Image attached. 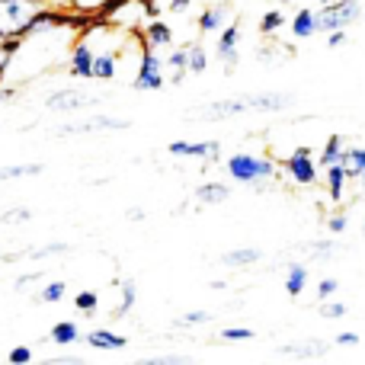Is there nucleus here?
<instances>
[{
    "mask_svg": "<svg viewBox=\"0 0 365 365\" xmlns=\"http://www.w3.org/2000/svg\"><path fill=\"white\" fill-rule=\"evenodd\" d=\"M292 103H295L292 93H244L231 96V100L208 103L199 113L208 119H231L237 113H285V109H292Z\"/></svg>",
    "mask_w": 365,
    "mask_h": 365,
    "instance_id": "f257e3e1",
    "label": "nucleus"
},
{
    "mask_svg": "<svg viewBox=\"0 0 365 365\" xmlns=\"http://www.w3.org/2000/svg\"><path fill=\"white\" fill-rule=\"evenodd\" d=\"M225 170L234 182H244V186L257 189H269V180H276V164L266 154H253V151H237L225 160Z\"/></svg>",
    "mask_w": 365,
    "mask_h": 365,
    "instance_id": "f03ea898",
    "label": "nucleus"
},
{
    "mask_svg": "<svg viewBox=\"0 0 365 365\" xmlns=\"http://www.w3.org/2000/svg\"><path fill=\"white\" fill-rule=\"evenodd\" d=\"M45 10H51L48 0H0V42L23 38L29 23Z\"/></svg>",
    "mask_w": 365,
    "mask_h": 365,
    "instance_id": "7ed1b4c3",
    "label": "nucleus"
},
{
    "mask_svg": "<svg viewBox=\"0 0 365 365\" xmlns=\"http://www.w3.org/2000/svg\"><path fill=\"white\" fill-rule=\"evenodd\" d=\"M359 16H362L359 0H334V4L321 6V10L314 13V23H317V32H334V29L353 26Z\"/></svg>",
    "mask_w": 365,
    "mask_h": 365,
    "instance_id": "20e7f679",
    "label": "nucleus"
},
{
    "mask_svg": "<svg viewBox=\"0 0 365 365\" xmlns=\"http://www.w3.org/2000/svg\"><path fill=\"white\" fill-rule=\"evenodd\" d=\"M135 90H164V55L151 45H141V64H138V74L132 81Z\"/></svg>",
    "mask_w": 365,
    "mask_h": 365,
    "instance_id": "39448f33",
    "label": "nucleus"
},
{
    "mask_svg": "<svg viewBox=\"0 0 365 365\" xmlns=\"http://www.w3.org/2000/svg\"><path fill=\"white\" fill-rule=\"evenodd\" d=\"M282 170H285V177L295 182V186H314V182L321 180V173H317L321 167H317L314 151H311V148H295V151L285 158Z\"/></svg>",
    "mask_w": 365,
    "mask_h": 365,
    "instance_id": "423d86ee",
    "label": "nucleus"
},
{
    "mask_svg": "<svg viewBox=\"0 0 365 365\" xmlns=\"http://www.w3.org/2000/svg\"><path fill=\"white\" fill-rule=\"evenodd\" d=\"M100 103V93H83V90H58V93L45 96V109L51 113H81Z\"/></svg>",
    "mask_w": 365,
    "mask_h": 365,
    "instance_id": "0eeeda50",
    "label": "nucleus"
},
{
    "mask_svg": "<svg viewBox=\"0 0 365 365\" xmlns=\"http://www.w3.org/2000/svg\"><path fill=\"white\" fill-rule=\"evenodd\" d=\"M132 122L125 119H109V115H93L87 122H74V125H61L58 135L61 138H71V135H100V132H128Z\"/></svg>",
    "mask_w": 365,
    "mask_h": 365,
    "instance_id": "6e6552de",
    "label": "nucleus"
},
{
    "mask_svg": "<svg viewBox=\"0 0 365 365\" xmlns=\"http://www.w3.org/2000/svg\"><path fill=\"white\" fill-rule=\"evenodd\" d=\"M327 353H330V343H324V340L289 343V346L276 349L279 359H289V362H317V359H327Z\"/></svg>",
    "mask_w": 365,
    "mask_h": 365,
    "instance_id": "1a4fd4ad",
    "label": "nucleus"
},
{
    "mask_svg": "<svg viewBox=\"0 0 365 365\" xmlns=\"http://www.w3.org/2000/svg\"><path fill=\"white\" fill-rule=\"evenodd\" d=\"M83 38L93 45V38L87 32H83ZM115 74H119V45L106 42V48H96L93 45V81H113Z\"/></svg>",
    "mask_w": 365,
    "mask_h": 365,
    "instance_id": "9d476101",
    "label": "nucleus"
},
{
    "mask_svg": "<svg viewBox=\"0 0 365 365\" xmlns=\"http://www.w3.org/2000/svg\"><path fill=\"white\" fill-rule=\"evenodd\" d=\"M167 151L173 158H199V160H215L221 154V141H170Z\"/></svg>",
    "mask_w": 365,
    "mask_h": 365,
    "instance_id": "9b49d317",
    "label": "nucleus"
},
{
    "mask_svg": "<svg viewBox=\"0 0 365 365\" xmlns=\"http://www.w3.org/2000/svg\"><path fill=\"white\" fill-rule=\"evenodd\" d=\"M237 42H240V26L237 23H227L225 29L218 32V48H215L218 61H225L227 74L237 68Z\"/></svg>",
    "mask_w": 365,
    "mask_h": 365,
    "instance_id": "f8f14e48",
    "label": "nucleus"
},
{
    "mask_svg": "<svg viewBox=\"0 0 365 365\" xmlns=\"http://www.w3.org/2000/svg\"><path fill=\"white\" fill-rule=\"evenodd\" d=\"M71 77H77V81H93V45L87 42V38H77L74 51H71Z\"/></svg>",
    "mask_w": 365,
    "mask_h": 365,
    "instance_id": "ddd939ff",
    "label": "nucleus"
},
{
    "mask_svg": "<svg viewBox=\"0 0 365 365\" xmlns=\"http://www.w3.org/2000/svg\"><path fill=\"white\" fill-rule=\"evenodd\" d=\"M83 340H87V346L100 349V353H109V349H113V353H119V349H125V346H128L125 336H122V334H113L109 327H96V330H90V334L83 336Z\"/></svg>",
    "mask_w": 365,
    "mask_h": 365,
    "instance_id": "4468645a",
    "label": "nucleus"
},
{
    "mask_svg": "<svg viewBox=\"0 0 365 365\" xmlns=\"http://www.w3.org/2000/svg\"><path fill=\"white\" fill-rule=\"evenodd\" d=\"M145 45H151V48H167V45H173V29L167 26V19H158L151 16L145 23Z\"/></svg>",
    "mask_w": 365,
    "mask_h": 365,
    "instance_id": "2eb2a0df",
    "label": "nucleus"
},
{
    "mask_svg": "<svg viewBox=\"0 0 365 365\" xmlns=\"http://www.w3.org/2000/svg\"><path fill=\"white\" fill-rule=\"evenodd\" d=\"M263 259L259 247H237V250H225L221 253V263L231 266V269H244V266H257Z\"/></svg>",
    "mask_w": 365,
    "mask_h": 365,
    "instance_id": "dca6fc26",
    "label": "nucleus"
},
{
    "mask_svg": "<svg viewBox=\"0 0 365 365\" xmlns=\"http://www.w3.org/2000/svg\"><path fill=\"white\" fill-rule=\"evenodd\" d=\"M346 170H343V164H330L324 167V182H327V195L334 205H340L343 202V192H346Z\"/></svg>",
    "mask_w": 365,
    "mask_h": 365,
    "instance_id": "f3484780",
    "label": "nucleus"
},
{
    "mask_svg": "<svg viewBox=\"0 0 365 365\" xmlns=\"http://www.w3.org/2000/svg\"><path fill=\"white\" fill-rule=\"evenodd\" d=\"M289 32L292 38H298V42H304V38H314L317 36V23H314V10H298L295 16L289 19Z\"/></svg>",
    "mask_w": 365,
    "mask_h": 365,
    "instance_id": "a211bd4d",
    "label": "nucleus"
},
{
    "mask_svg": "<svg viewBox=\"0 0 365 365\" xmlns=\"http://www.w3.org/2000/svg\"><path fill=\"white\" fill-rule=\"evenodd\" d=\"M195 199H199V205H221V202L231 199V186L227 182H202L199 189H195Z\"/></svg>",
    "mask_w": 365,
    "mask_h": 365,
    "instance_id": "6ab92c4d",
    "label": "nucleus"
},
{
    "mask_svg": "<svg viewBox=\"0 0 365 365\" xmlns=\"http://www.w3.org/2000/svg\"><path fill=\"white\" fill-rule=\"evenodd\" d=\"M231 10H227V4H218V6H212V10H205L199 16V32H212V36H218L221 29H225L227 23H231Z\"/></svg>",
    "mask_w": 365,
    "mask_h": 365,
    "instance_id": "aec40b11",
    "label": "nucleus"
},
{
    "mask_svg": "<svg viewBox=\"0 0 365 365\" xmlns=\"http://www.w3.org/2000/svg\"><path fill=\"white\" fill-rule=\"evenodd\" d=\"M304 289H308V266L289 263V272H285V292H289L292 298H302Z\"/></svg>",
    "mask_w": 365,
    "mask_h": 365,
    "instance_id": "412c9836",
    "label": "nucleus"
},
{
    "mask_svg": "<svg viewBox=\"0 0 365 365\" xmlns=\"http://www.w3.org/2000/svg\"><path fill=\"white\" fill-rule=\"evenodd\" d=\"M48 340H51V343H58V346H74V343L81 340V330H77V324L61 321V324H55V327H51Z\"/></svg>",
    "mask_w": 365,
    "mask_h": 365,
    "instance_id": "4be33fe9",
    "label": "nucleus"
},
{
    "mask_svg": "<svg viewBox=\"0 0 365 365\" xmlns=\"http://www.w3.org/2000/svg\"><path fill=\"white\" fill-rule=\"evenodd\" d=\"M64 295H68V285H64L61 279H55V282H45L32 302L36 304H58V302H64Z\"/></svg>",
    "mask_w": 365,
    "mask_h": 365,
    "instance_id": "5701e85b",
    "label": "nucleus"
},
{
    "mask_svg": "<svg viewBox=\"0 0 365 365\" xmlns=\"http://www.w3.org/2000/svg\"><path fill=\"white\" fill-rule=\"evenodd\" d=\"M208 68V51L202 48L199 42H189L186 45V71L189 74H202Z\"/></svg>",
    "mask_w": 365,
    "mask_h": 365,
    "instance_id": "b1692460",
    "label": "nucleus"
},
{
    "mask_svg": "<svg viewBox=\"0 0 365 365\" xmlns=\"http://www.w3.org/2000/svg\"><path fill=\"white\" fill-rule=\"evenodd\" d=\"M42 170H45L42 164H10V167H0V182L23 180V177H38Z\"/></svg>",
    "mask_w": 365,
    "mask_h": 365,
    "instance_id": "393cba45",
    "label": "nucleus"
},
{
    "mask_svg": "<svg viewBox=\"0 0 365 365\" xmlns=\"http://www.w3.org/2000/svg\"><path fill=\"white\" fill-rule=\"evenodd\" d=\"M109 4H113V0H71L68 13H74V16H100Z\"/></svg>",
    "mask_w": 365,
    "mask_h": 365,
    "instance_id": "a878e982",
    "label": "nucleus"
},
{
    "mask_svg": "<svg viewBox=\"0 0 365 365\" xmlns=\"http://www.w3.org/2000/svg\"><path fill=\"white\" fill-rule=\"evenodd\" d=\"M340 158H343V141L336 138H327V145H324V151H321V160H317V167H330V164H340Z\"/></svg>",
    "mask_w": 365,
    "mask_h": 365,
    "instance_id": "bb28decb",
    "label": "nucleus"
},
{
    "mask_svg": "<svg viewBox=\"0 0 365 365\" xmlns=\"http://www.w3.org/2000/svg\"><path fill=\"white\" fill-rule=\"evenodd\" d=\"M135 302H138V289H135V282H122V304L115 308V317H125L128 311L135 308Z\"/></svg>",
    "mask_w": 365,
    "mask_h": 365,
    "instance_id": "cd10ccee",
    "label": "nucleus"
},
{
    "mask_svg": "<svg viewBox=\"0 0 365 365\" xmlns=\"http://www.w3.org/2000/svg\"><path fill=\"white\" fill-rule=\"evenodd\" d=\"M96 304H100V295H96V292H77V295H74V308L77 311H81V314H93V311H96Z\"/></svg>",
    "mask_w": 365,
    "mask_h": 365,
    "instance_id": "c85d7f7f",
    "label": "nucleus"
},
{
    "mask_svg": "<svg viewBox=\"0 0 365 365\" xmlns=\"http://www.w3.org/2000/svg\"><path fill=\"white\" fill-rule=\"evenodd\" d=\"M282 26H285V16L279 10L263 13V19H259V32H263V36H272V32H279Z\"/></svg>",
    "mask_w": 365,
    "mask_h": 365,
    "instance_id": "c756f323",
    "label": "nucleus"
},
{
    "mask_svg": "<svg viewBox=\"0 0 365 365\" xmlns=\"http://www.w3.org/2000/svg\"><path fill=\"white\" fill-rule=\"evenodd\" d=\"M253 330L250 327H225L218 334V340H225V343H244V340H253Z\"/></svg>",
    "mask_w": 365,
    "mask_h": 365,
    "instance_id": "7c9ffc66",
    "label": "nucleus"
},
{
    "mask_svg": "<svg viewBox=\"0 0 365 365\" xmlns=\"http://www.w3.org/2000/svg\"><path fill=\"white\" fill-rule=\"evenodd\" d=\"M32 359H36L32 346H13L10 353H6V362L10 365H32Z\"/></svg>",
    "mask_w": 365,
    "mask_h": 365,
    "instance_id": "2f4dec72",
    "label": "nucleus"
},
{
    "mask_svg": "<svg viewBox=\"0 0 365 365\" xmlns=\"http://www.w3.org/2000/svg\"><path fill=\"white\" fill-rule=\"evenodd\" d=\"M346 304H343V302H330V298H327V302H321V317H327V321H340V317H346Z\"/></svg>",
    "mask_w": 365,
    "mask_h": 365,
    "instance_id": "473e14b6",
    "label": "nucleus"
},
{
    "mask_svg": "<svg viewBox=\"0 0 365 365\" xmlns=\"http://www.w3.org/2000/svg\"><path fill=\"white\" fill-rule=\"evenodd\" d=\"M334 240H317V244H308V257H314V259H327V257H334Z\"/></svg>",
    "mask_w": 365,
    "mask_h": 365,
    "instance_id": "72a5a7b5",
    "label": "nucleus"
},
{
    "mask_svg": "<svg viewBox=\"0 0 365 365\" xmlns=\"http://www.w3.org/2000/svg\"><path fill=\"white\" fill-rule=\"evenodd\" d=\"M336 292H340V282H336V279H321V282H317V302H327V298H334Z\"/></svg>",
    "mask_w": 365,
    "mask_h": 365,
    "instance_id": "f704fd0d",
    "label": "nucleus"
},
{
    "mask_svg": "<svg viewBox=\"0 0 365 365\" xmlns=\"http://www.w3.org/2000/svg\"><path fill=\"white\" fill-rule=\"evenodd\" d=\"M58 253H68V244H48V247H38V250H29L32 259H45V257H58Z\"/></svg>",
    "mask_w": 365,
    "mask_h": 365,
    "instance_id": "c9c22d12",
    "label": "nucleus"
},
{
    "mask_svg": "<svg viewBox=\"0 0 365 365\" xmlns=\"http://www.w3.org/2000/svg\"><path fill=\"white\" fill-rule=\"evenodd\" d=\"M208 321H212L208 311H189L186 317H180L177 321V327H192V324H208Z\"/></svg>",
    "mask_w": 365,
    "mask_h": 365,
    "instance_id": "e433bc0d",
    "label": "nucleus"
},
{
    "mask_svg": "<svg viewBox=\"0 0 365 365\" xmlns=\"http://www.w3.org/2000/svg\"><path fill=\"white\" fill-rule=\"evenodd\" d=\"M164 68H173V71H182L186 68V48H177L164 58Z\"/></svg>",
    "mask_w": 365,
    "mask_h": 365,
    "instance_id": "4c0bfd02",
    "label": "nucleus"
},
{
    "mask_svg": "<svg viewBox=\"0 0 365 365\" xmlns=\"http://www.w3.org/2000/svg\"><path fill=\"white\" fill-rule=\"evenodd\" d=\"M29 218H32L29 208H13V212L0 215V221H4V225H13V221H29Z\"/></svg>",
    "mask_w": 365,
    "mask_h": 365,
    "instance_id": "58836bf2",
    "label": "nucleus"
},
{
    "mask_svg": "<svg viewBox=\"0 0 365 365\" xmlns=\"http://www.w3.org/2000/svg\"><path fill=\"white\" fill-rule=\"evenodd\" d=\"M327 231L330 234H343V231H346V215H343V212L330 215V218H327Z\"/></svg>",
    "mask_w": 365,
    "mask_h": 365,
    "instance_id": "ea45409f",
    "label": "nucleus"
},
{
    "mask_svg": "<svg viewBox=\"0 0 365 365\" xmlns=\"http://www.w3.org/2000/svg\"><path fill=\"white\" fill-rule=\"evenodd\" d=\"M343 45H346V29L327 32V48H343Z\"/></svg>",
    "mask_w": 365,
    "mask_h": 365,
    "instance_id": "a19ab883",
    "label": "nucleus"
},
{
    "mask_svg": "<svg viewBox=\"0 0 365 365\" xmlns=\"http://www.w3.org/2000/svg\"><path fill=\"white\" fill-rule=\"evenodd\" d=\"M38 282H42V276H38V272H32V276H23V279H16V292L29 289V285H38Z\"/></svg>",
    "mask_w": 365,
    "mask_h": 365,
    "instance_id": "79ce46f5",
    "label": "nucleus"
},
{
    "mask_svg": "<svg viewBox=\"0 0 365 365\" xmlns=\"http://www.w3.org/2000/svg\"><path fill=\"white\" fill-rule=\"evenodd\" d=\"M336 346H359V334H340L336 336Z\"/></svg>",
    "mask_w": 365,
    "mask_h": 365,
    "instance_id": "37998d69",
    "label": "nucleus"
},
{
    "mask_svg": "<svg viewBox=\"0 0 365 365\" xmlns=\"http://www.w3.org/2000/svg\"><path fill=\"white\" fill-rule=\"evenodd\" d=\"M125 218H128V221H145V212H141V208H128Z\"/></svg>",
    "mask_w": 365,
    "mask_h": 365,
    "instance_id": "c03bdc74",
    "label": "nucleus"
},
{
    "mask_svg": "<svg viewBox=\"0 0 365 365\" xmlns=\"http://www.w3.org/2000/svg\"><path fill=\"white\" fill-rule=\"evenodd\" d=\"M13 93H16V90H13V87H6V90L0 87V103H10V100H13Z\"/></svg>",
    "mask_w": 365,
    "mask_h": 365,
    "instance_id": "a18cd8bd",
    "label": "nucleus"
},
{
    "mask_svg": "<svg viewBox=\"0 0 365 365\" xmlns=\"http://www.w3.org/2000/svg\"><path fill=\"white\" fill-rule=\"evenodd\" d=\"M48 4H51V6H55V10L68 13V4H71V0H48Z\"/></svg>",
    "mask_w": 365,
    "mask_h": 365,
    "instance_id": "49530a36",
    "label": "nucleus"
},
{
    "mask_svg": "<svg viewBox=\"0 0 365 365\" xmlns=\"http://www.w3.org/2000/svg\"><path fill=\"white\" fill-rule=\"evenodd\" d=\"M317 4H321V6H327V4H334V0H317Z\"/></svg>",
    "mask_w": 365,
    "mask_h": 365,
    "instance_id": "de8ad7c7",
    "label": "nucleus"
},
{
    "mask_svg": "<svg viewBox=\"0 0 365 365\" xmlns=\"http://www.w3.org/2000/svg\"><path fill=\"white\" fill-rule=\"evenodd\" d=\"M279 4H295V0H279Z\"/></svg>",
    "mask_w": 365,
    "mask_h": 365,
    "instance_id": "09e8293b",
    "label": "nucleus"
},
{
    "mask_svg": "<svg viewBox=\"0 0 365 365\" xmlns=\"http://www.w3.org/2000/svg\"><path fill=\"white\" fill-rule=\"evenodd\" d=\"M362 227H365V225H362Z\"/></svg>",
    "mask_w": 365,
    "mask_h": 365,
    "instance_id": "8fccbe9b",
    "label": "nucleus"
}]
</instances>
